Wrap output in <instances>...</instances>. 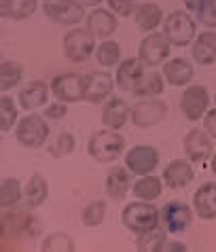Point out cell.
<instances>
[{
  "instance_id": "7402d4cb",
  "label": "cell",
  "mask_w": 216,
  "mask_h": 252,
  "mask_svg": "<svg viewBox=\"0 0 216 252\" xmlns=\"http://www.w3.org/2000/svg\"><path fill=\"white\" fill-rule=\"evenodd\" d=\"M47 97H49L47 85L43 81H34L28 87L22 89V94H19V104H22V108H26V110H34V108L43 106L47 102Z\"/></svg>"
},
{
  "instance_id": "ac0fdd59",
  "label": "cell",
  "mask_w": 216,
  "mask_h": 252,
  "mask_svg": "<svg viewBox=\"0 0 216 252\" xmlns=\"http://www.w3.org/2000/svg\"><path fill=\"white\" fill-rule=\"evenodd\" d=\"M193 176H195V172H193V167H191L189 161L176 159V161H172V163L165 167L163 183L168 185L170 189H183V187H186L191 183Z\"/></svg>"
},
{
  "instance_id": "f35d334b",
  "label": "cell",
  "mask_w": 216,
  "mask_h": 252,
  "mask_svg": "<svg viewBox=\"0 0 216 252\" xmlns=\"http://www.w3.org/2000/svg\"><path fill=\"white\" fill-rule=\"evenodd\" d=\"M204 129H208V134L216 138V110H208V115L204 119Z\"/></svg>"
},
{
  "instance_id": "cb8c5ba5",
  "label": "cell",
  "mask_w": 216,
  "mask_h": 252,
  "mask_svg": "<svg viewBox=\"0 0 216 252\" xmlns=\"http://www.w3.org/2000/svg\"><path fill=\"white\" fill-rule=\"evenodd\" d=\"M36 6V0H0V13L9 19H28Z\"/></svg>"
},
{
  "instance_id": "9c48e42d",
  "label": "cell",
  "mask_w": 216,
  "mask_h": 252,
  "mask_svg": "<svg viewBox=\"0 0 216 252\" xmlns=\"http://www.w3.org/2000/svg\"><path fill=\"white\" fill-rule=\"evenodd\" d=\"M168 113V106L161 100H144L138 102L134 108H131V121H134L136 127H153V125L161 123Z\"/></svg>"
},
{
  "instance_id": "e575fe53",
  "label": "cell",
  "mask_w": 216,
  "mask_h": 252,
  "mask_svg": "<svg viewBox=\"0 0 216 252\" xmlns=\"http://www.w3.org/2000/svg\"><path fill=\"white\" fill-rule=\"evenodd\" d=\"M17 121V108L15 104H13L11 97L2 95V100H0V129L2 131H9L13 125Z\"/></svg>"
},
{
  "instance_id": "8992f818",
  "label": "cell",
  "mask_w": 216,
  "mask_h": 252,
  "mask_svg": "<svg viewBox=\"0 0 216 252\" xmlns=\"http://www.w3.org/2000/svg\"><path fill=\"white\" fill-rule=\"evenodd\" d=\"M47 138H49V125L45 123L43 117L28 115L17 123V140L22 146L36 149V146L45 144Z\"/></svg>"
},
{
  "instance_id": "1f68e13d",
  "label": "cell",
  "mask_w": 216,
  "mask_h": 252,
  "mask_svg": "<svg viewBox=\"0 0 216 252\" xmlns=\"http://www.w3.org/2000/svg\"><path fill=\"white\" fill-rule=\"evenodd\" d=\"M22 197V187H19V180L15 178H6L2 180V187H0V206L2 208H13Z\"/></svg>"
},
{
  "instance_id": "44dd1931",
  "label": "cell",
  "mask_w": 216,
  "mask_h": 252,
  "mask_svg": "<svg viewBox=\"0 0 216 252\" xmlns=\"http://www.w3.org/2000/svg\"><path fill=\"white\" fill-rule=\"evenodd\" d=\"M193 60L204 66L214 64L216 62V32L199 34L193 45Z\"/></svg>"
},
{
  "instance_id": "7c38bea8",
  "label": "cell",
  "mask_w": 216,
  "mask_h": 252,
  "mask_svg": "<svg viewBox=\"0 0 216 252\" xmlns=\"http://www.w3.org/2000/svg\"><path fill=\"white\" fill-rule=\"evenodd\" d=\"M208 104H210V97H208L206 87L201 85H191L180 97V108H183L185 117L191 119V121H199L206 115Z\"/></svg>"
},
{
  "instance_id": "f546056e",
  "label": "cell",
  "mask_w": 216,
  "mask_h": 252,
  "mask_svg": "<svg viewBox=\"0 0 216 252\" xmlns=\"http://www.w3.org/2000/svg\"><path fill=\"white\" fill-rule=\"evenodd\" d=\"M163 92V79L159 72H146L136 85V95H159Z\"/></svg>"
},
{
  "instance_id": "ab89813d",
  "label": "cell",
  "mask_w": 216,
  "mask_h": 252,
  "mask_svg": "<svg viewBox=\"0 0 216 252\" xmlns=\"http://www.w3.org/2000/svg\"><path fill=\"white\" fill-rule=\"evenodd\" d=\"M68 113V110H66V106H64V104H53V106H49L47 108V119H62V117H64Z\"/></svg>"
},
{
  "instance_id": "d4e9b609",
  "label": "cell",
  "mask_w": 216,
  "mask_h": 252,
  "mask_svg": "<svg viewBox=\"0 0 216 252\" xmlns=\"http://www.w3.org/2000/svg\"><path fill=\"white\" fill-rule=\"evenodd\" d=\"M161 180H163V178L146 174V176H142V178L134 185V195H136L138 199H144V201L157 199L159 195H161V191H163V183H161Z\"/></svg>"
},
{
  "instance_id": "836d02e7",
  "label": "cell",
  "mask_w": 216,
  "mask_h": 252,
  "mask_svg": "<svg viewBox=\"0 0 216 252\" xmlns=\"http://www.w3.org/2000/svg\"><path fill=\"white\" fill-rule=\"evenodd\" d=\"M104 216H106V201H102V199L92 201V204L83 210V222L87 227H97L104 220Z\"/></svg>"
},
{
  "instance_id": "5b68a950",
  "label": "cell",
  "mask_w": 216,
  "mask_h": 252,
  "mask_svg": "<svg viewBox=\"0 0 216 252\" xmlns=\"http://www.w3.org/2000/svg\"><path fill=\"white\" fill-rule=\"evenodd\" d=\"M43 11L51 22L62 26H76L85 17L83 4H79L76 0H45Z\"/></svg>"
},
{
  "instance_id": "ba28073f",
  "label": "cell",
  "mask_w": 216,
  "mask_h": 252,
  "mask_svg": "<svg viewBox=\"0 0 216 252\" xmlns=\"http://www.w3.org/2000/svg\"><path fill=\"white\" fill-rule=\"evenodd\" d=\"M51 92L60 102H79L85 95V76L60 74L51 83Z\"/></svg>"
},
{
  "instance_id": "5bb4252c",
  "label": "cell",
  "mask_w": 216,
  "mask_h": 252,
  "mask_svg": "<svg viewBox=\"0 0 216 252\" xmlns=\"http://www.w3.org/2000/svg\"><path fill=\"white\" fill-rule=\"evenodd\" d=\"M113 94V79L106 72H89L85 76V95L83 100L100 104Z\"/></svg>"
},
{
  "instance_id": "484cf974",
  "label": "cell",
  "mask_w": 216,
  "mask_h": 252,
  "mask_svg": "<svg viewBox=\"0 0 216 252\" xmlns=\"http://www.w3.org/2000/svg\"><path fill=\"white\" fill-rule=\"evenodd\" d=\"M47 193H49L47 180L40 176V174H34V176L28 180V185H26V204L30 208L43 206L45 199H47Z\"/></svg>"
},
{
  "instance_id": "d6a6232c",
  "label": "cell",
  "mask_w": 216,
  "mask_h": 252,
  "mask_svg": "<svg viewBox=\"0 0 216 252\" xmlns=\"http://www.w3.org/2000/svg\"><path fill=\"white\" fill-rule=\"evenodd\" d=\"M165 244V231L161 229H153L149 233L140 235V242H138V250L142 252H155V250H161Z\"/></svg>"
},
{
  "instance_id": "60d3db41",
  "label": "cell",
  "mask_w": 216,
  "mask_h": 252,
  "mask_svg": "<svg viewBox=\"0 0 216 252\" xmlns=\"http://www.w3.org/2000/svg\"><path fill=\"white\" fill-rule=\"evenodd\" d=\"M161 250H176V252H185V250H186V246H185L183 242H165Z\"/></svg>"
},
{
  "instance_id": "3957f363",
  "label": "cell",
  "mask_w": 216,
  "mask_h": 252,
  "mask_svg": "<svg viewBox=\"0 0 216 252\" xmlns=\"http://www.w3.org/2000/svg\"><path fill=\"white\" fill-rule=\"evenodd\" d=\"M195 30H197V28H195V22L186 11H174L163 22V34L168 36V40L174 47L191 45Z\"/></svg>"
},
{
  "instance_id": "4dcf8cb0",
  "label": "cell",
  "mask_w": 216,
  "mask_h": 252,
  "mask_svg": "<svg viewBox=\"0 0 216 252\" xmlns=\"http://www.w3.org/2000/svg\"><path fill=\"white\" fill-rule=\"evenodd\" d=\"M95 58H97V64H102V66H115L117 62L121 60V47L119 43H115V40H104V43L97 47V51H95Z\"/></svg>"
},
{
  "instance_id": "603a6c76",
  "label": "cell",
  "mask_w": 216,
  "mask_h": 252,
  "mask_svg": "<svg viewBox=\"0 0 216 252\" xmlns=\"http://www.w3.org/2000/svg\"><path fill=\"white\" fill-rule=\"evenodd\" d=\"M129 170H125L121 165H115L106 176V193L113 199H121L129 189Z\"/></svg>"
},
{
  "instance_id": "8fae6325",
  "label": "cell",
  "mask_w": 216,
  "mask_h": 252,
  "mask_svg": "<svg viewBox=\"0 0 216 252\" xmlns=\"http://www.w3.org/2000/svg\"><path fill=\"white\" fill-rule=\"evenodd\" d=\"M161 220L170 233H183L193 225V212L183 201H170L161 210Z\"/></svg>"
},
{
  "instance_id": "83f0119b",
  "label": "cell",
  "mask_w": 216,
  "mask_h": 252,
  "mask_svg": "<svg viewBox=\"0 0 216 252\" xmlns=\"http://www.w3.org/2000/svg\"><path fill=\"white\" fill-rule=\"evenodd\" d=\"M161 9H159L157 4H151V2H146V4H140L136 9V24L140 30L144 32H151V30H155V28L161 24Z\"/></svg>"
},
{
  "instance_id": "4fadbf2b",
  "label": "cell",
  "mask_w": 216,
  "mask_h": 252,
  "mask_svg": "<svg viewBox=\"0 0 216 252\" xmlns=\"http://www.w3.org/2000/svg\"><path fill=\"white\" fill-rule=\"evenodd\" d=\"M185 153L193 163H206L212 155V140L204 129H191L185 136Z\"/></svg>"
},
{
  "instance_id": "30bf717a",
  "label": "cell",
  "mask_w": 216,
  "mask_h": 252,
  "mask_svg": "<svg viewBox=\"0 0 216 252\" xmlns=\"http://www.w3.org/2000/svg\"><path fill=\"white\" fill-rule=\"evenodd\" d=\"M159 153L153 146H134L127 155H125V165L136 176H146L157 167Z\"/></svg>"
},
{
  "instance_id": "8d00e7d4",
  "label": "cell",
  "mask_w": 216,
  "mask_h": 252,
  "mask_svg": "<svg viewBox=\"0 0 216 252\" xmlns=\"http://www.w3.org/2000/svg\"><path fill=\"white\" fill-rule=\"evenodd\" d=\"M74 136L72 134H68V131H62V134L58 136V140L53 142L51 146V155L53 157H66V155H70V153L74 151Z\"/></svg>"
},
{
  "instance_id": "e0dca14e",
  "label": "cell",
  "mask_w": 216,
  "mask_h": 252,
  "mask_svg": "<svg viewBox=\"0 0 216 252\" xmlns=\"http://www.w3.org/2000/svg\"><path fill=\"white\" fill-rule=\"evenodd\" d=\"M142 76H144L142 60H125L117 68V85H119L121 92H134Z\"/></svg>"
},
{
  "instance_id": "277c9868",
  "label": "cell",
  "mask_w": 216,
  "mask_h": 252,
  "mask_svg": "<svg viewBox=\"0 0 216 252\" xmlns=\"http://www.w3.org/2000/svg\"><path fill=\"white\" fill-rule=\"evenodd\" d=\"M93 34L89 30H83V28H72L70 32L64 36V55L70 62H85L92 58L93 53Z\"/></svg>"
},
{
  "instance_id": "b9f144b4",
  "label": "cell",
  "mask_w": 216,
  "mask_h": 252,
  "mask_svg": "<svg viewBox=\"0 0 216 252\" xmlns=\"http://www.w3.org/2000/svg\"><path fill=\"white\" fill-rule=\"evenodd\" d=\"M79 4H83V6H97L102 2V0H76Z\"/></svg>"
},
{
  "instance_id": "d6986e66",
  "label": "cell",
  "mask_w": 216,
  "mask_h": 252,
  "mask_svg": "<svg viewBox=\"0 0 216 252\" xmlns=\"http://www.w3.org/2000/svg\"><path fill=\"white\" fill-rule=\"evenodd\" d=\"M129 115H131V110L127 108V104L121 97H110L102 110V123L108 129H121Z\"/></svg>"
},
{
  "instance_id": "f1b7e54d",
  "label": "cell",
  "mask_w": 216,
  "mask_h": 252,
  "mask_svg": "<svg viewBox=\"0 0 216 252\" xmlns=\"http://www.w3.org/2000/svg\"><path fill=\"white\" fill-rule=\"evenodd\" d=\"M22 76H24V68L17 62H11V60L2 62V66H0V89H2V94L15 87L22 81Z\"/></svg>"
},
{
  "instance_id": "52a82bcc",
  "label": "cell",
  "mask_w": 216,
  "mask_h": 252,
  "mask_svg": "<svg viewBox=\"0 0 216 252\" xmlns=\"http://www.w3.org/2000/svg\"><path fill=\"white\" fill-rule=\"evenodd\" d=\"M170 40L165 34H149L142 43H140V60H142V64L144 66H149V68H155L159 66L163 60H168V55H170Z\"/></svg>"
},
{
  "instance_id": "4316f807",
  "label": "cell",
  "mask_w": 216,
  "mask_h": 252,
  "mask_svg": "<svg viewBox=\"0 0 216 252\" xmlns=\"http://www.w3.org/2000/svg\"><path fill=\"white\" fill-rule=\"evenodd\" d=\"M185 4L204 26L216 28V0H185Z\"/></svg>"
},
{
  "instance_id": "9a60e30c",
  "label": "cell",
  "mask_w": 216,
  "mask_h": 252,
  "mask_svg": "<svg viewBox=\"0 0 216 252\" xmlns=\"http://www.w3.org/2000/svg\"><path fill=\"white\" fill-rule=\"evenodd\" d=\"M87 30L92 32L95 38L106 40L113 36L117 30V17L106 9H95L89 13V17H87Z\"/></svg>"
},
{
  "instance_id": "7a4b0ae2",
  "label": "cell",
  "mask_w": 216,
  "mask_h": 252,
  "mask_svg": "<svg viewBox=\"0 0 216 252\" xmlns=\"http://www.w3.org/2000/svg\"><path fill=\"white\" fill-rule=\"evenodd\" d=\"M125 149V138L117 131H95L87 144V151L97 163H110L123 153Z\"/></svg>"
},
{
  "instance_id": "74e56055",
  "label": "cell",
  "mask_w": 216,
  "mask_h": 252,
  "mask_svg": "<svg viewBox=\"0 0 216 252\" xmlns=\"http://www.w3.org/2000/svg\"><path fill=\"white\" fill-rule=\"evenodd\" d=\"M110 11H115L121 17H129L136 11V0H108Z\"/></svg>"
},
{
  "instance_id": "2e32d148",
  "label": "cell",
  "mask_w": 216,
  "mask_h": 252,
  "mask_svg": "<svg viewBox=\"0 0 216 252\" xmlns=\"http://www.w3.org/2000/svg\"><path fill=\"white\" fill-rule=\"evenodd\" d=\"M193 206L204 220L216 219V183L201 185L193 195Z\"/></svg>"
},
{
  "instance_id": "ffe728a7",
  "label": "cell",
  "mask_w": 216,
  "mask_h": 252,
  "mask_svg": "<svg viewBox=\"0 0 216 252\" xmlns=\"http://www.w3.org/2000/svg\"><path fill=\"white\" fill-rule=\"evenodd\" d=\"M163 76L170 81V85L183 87L186 83H191V79H193V66H191V62H186L185 58H174L170 62H165Z\"/></svg>"
},
{
  "instance_id": "6da1fadb",
  "label": "cell",
  "mask_w": 216,
  "mask_h": 252,
  "mask_svg": "<svg viewBox=\"0 0 216 252\" xmlns=\"http://www.w3.org/2000/svg\"><path fill=\"white\" fill-rule=\"evenodd\" d=\"M123 225L127 227L131 233L136 235H144L149 231L159 227V220H161V212L149 204V201H134V204H127L123 208Z\"/></svg>"
},
{
  "instance_id": "d590c367",
  "label": "cell",
  "mask_w": 216,
  "mask_h": 252,
  "mask_svg": "<svg viewBox=\"0 0 216 252\" xmlns=\"http://www.w3.org/2000/svg\"><path fill=\"white\" fill-rule=\"evenodd\" d=\"M40 250H45V252L66 250V252H70V250H74V242L66 233H53V235H49L47 240L43 242V248H40Z\"/></svg>"
},
{
  "instance_id": "7bdbcfd3",
  "label": "cell",
  "mask_w": 216,
  "mask_h": 252,
  "mask_svg": "<svg viewBox=\"0 0 216 252\" xmlns=\"http://www.w3.org/2000/svg\"><path fill=\"white\" fill-rule=\"evenodd\" d=\"M210 165H212V172H214V174H216V155H214V157H212V163H210Z\"/></svg>"
}]
</instances>
